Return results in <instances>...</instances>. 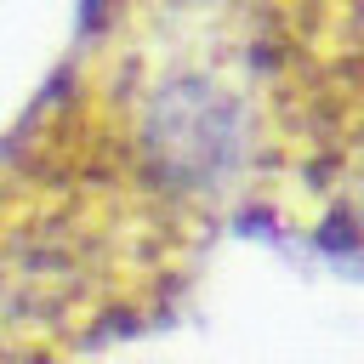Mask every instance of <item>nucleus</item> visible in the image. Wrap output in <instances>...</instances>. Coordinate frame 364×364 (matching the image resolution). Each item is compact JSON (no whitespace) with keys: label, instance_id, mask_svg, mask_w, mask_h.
<instances>
[{"label":"nucleus","instance_id":"f257e3e1","mask_svg":"<svg viewBox=\"0 0 364 364\" xmlns=\"http://www.w3.org/2000/svg\"><path fill=\"white\" fill-rule=\"evenodd\" d=\"M256 171L250 0H80L0 136V364H91L165 324Z\"/></svg>","mask_w":364,"mask_h":364}]
</instances>
